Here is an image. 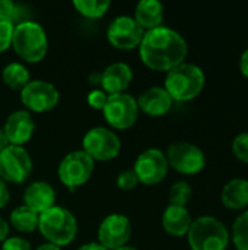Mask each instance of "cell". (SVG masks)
<instances>
[{
    "label": "cell",
    "mask_w": 248,
    "mask_h": 250,
    "mask_svg": "<svg viewBox=\"0 0 248 250\" xmlns=\"http://www.w3.org/2000/svg\"><path fill=\"white\" fill-rule=\"evenodd\" d=\"M189 45L184 37L172 28L159 26L146 31L139 45L143 64L155 72H170L186 62Z\"/></svg>",
    "instance_id": "obj_1"
},
{
    "label": "cell",
    "mask_w": 248,
    "mask_h": 250,
    "mask_svg": "<svg viewBox=\"0 0 248 250\" xmlns=\"http://www.w3.org/2000/svg\"><path fill=\"white\" fill-rule=\"evenodd\" d=\"M206 83V76L202 67L194 63H181L165 76V91L172 101L187 103L197 98Z\"/></svg>",
    "instance_id": "obj_2"
},
{
    "label": "cell",
    "mask_w": 248,
    "mask_h": 250,
    "mask_svg": "<svg viewBox=\"0 0 248 250\" xmlns=\"http://www.w3.org/2000/svg\"><path fill=\"white\" fill-rule=\"evenodd\" d=\"M38 230L47 243L63 248L75 240L77 234V221L67 208L54 205L48 211L39 214Z\"/></svg>",
    "instance_id": "obj_3"
},
{
    "label": "cell",
    "mask_w": 248,
    "mask_h": 250,
    "mask_svg": "<svg viewBox=\"0 0 248 250\" xmlns=\"http://www.w3.org/2000/svg\"><path fill=\"white\" fill-rule=\"evenodd\" d=\"M10 47L26 63H39L48 51L45 29L35 21H25L13 28Z\"/></svg>",
    "instance_id": "obj_4"
},
{
    "label": "cell",
    "mask_w": 248,
    "mask_h": 250,
    "mask_svg": "<svg viewBox=\"0 0 248 250\" xmlns=\"http://www.w3.org/2000/svg\"><path fill=\"white\" fill-rule=\"evenodd\" d=\"M187 240L191 250H227L229 245V231L218 218L203 215L193 220Z\"/></svg>",
    "instance_id": "obj_5"
},
{
    "label": "cell",
    "mask_w": 248,
    "mask_h": 250,
    "mask_svg": "<svg viewBox=\"0 0 248 250\" xmlns=\"http://www.w3.org/2000/svg\"><path fill=\"white\" fill-rule=\"evenodd\" d=\"M82 146V151L94 161H111L118 157L121 151V141L114 130L96 126L85 133Z\"/></svg>",
    "instance_id": "obj_6"
},
{
    "label": "cell",
    "mask_w": 248,
    "mask_h": 250,
    "mask_svg": "<svg viewBox=\"0 0 248 250\" xmlns=\"http://www.w3.org/2000/svg\"><path fill=\"white\" fill-rule=\"evenodd\" d=\"M34 163L25 146L9 145L0 152V179L4 183L20 185L32 173Z\"/></svg>",
    "instance_id": "obj_7"
},
{
    "label": "cell",
    "mask_w": 248,
    "mask_h": 250,
    "mask_svg": "<svg viewBox=\"0 0 248 250\" xmlns=\"http://www.w3.org/2000/svg\"><path fill=\"white\" fill-rule=\"evenodd\" d=\"M95 161L82 149L69 152L58 164V180L69 189H76L85 185L94 174Z\"/></svg>",
    "instance_id": "obj_8"
},
{
    "label": "cell",
    "mask_w": 248,
    "mask_h": 250,
    "mask_svg": "<svg viewBox=\"0 0 248 250\" xmlns=\"http://www.w3.org/2000/svg\"><path fill=\"white\" fill-rule=\"evenodd\" d=\"M139 107L136 98L130 94H114L108 95L107 104L102 108L105 122L118 130H127L133 127L139 119Z\"/></svg>",
    "instance_id": "obj_9"
},
{
    "label": "cell",
    "mask_w": 248,
    "mask_h": 250,
    "mask_svg": "<svg viewBox=\"0 0 248 250\" xmlns=\"http://www.w3.org/2000/svg\"><path fill=\"white\" fill-rule=\"evenodd\" d=\"M168 166L180 174L193 176L200 173L206 166L205 152L190 142H174L165 152Z\"/></svg>",
    "instance_id": "obj_10"
},
{
    "label": "cell",
    "mask_w": 248,
    "mask_h": 250,
    "mask_svg": "<svg viewBox=\"0 0 248 250\" xmlns=\"http://www.w3.org/2000/svg\"><path fill=\"white\" fill-rule=\"evenodd\" d=\"M20 103L26 111L47 113L51 111L60 101V92L51 82L35 79L20 91Z\"/></svg>",
    "instance_id": "obj_11"
},
{
    "label": "cell",
    "mask_w": 248,
    "mask_h": 250,
    "mask_svg": "<svg viewBox=\"0 0 248 250\" xmlns=\"http://www.w3.org/2000/svg\"><path fill=\"white\" fill-rule=\"evenodd\" d=\"M168 161L165 152L158 148H149L137 155L133 171L139 180L146 186H153L161 183L168 173Z\"/></svg>",
    "instance_id": "obj_12"
},
{
    "label": "cell",
    "mask_w": 248,
    "mask_h": 250,
    "mask_svg": "<svg viewBox=\"0 0 248 250\" xmlns=\"http://www.w3.org/2000/svg\"><path fill=\"white\" fill-rule=\"evenodd\" d=\"M145 31L134 21L133 16L121 15L111 21L107 28V40L117 50H134L139 48Z\"/></svg>",
    "instance_id": "obj_13"
},
{
    "label": "cell",
    "mask_w": 248,
    "mask_h": 250,
    "mask_svg": "<svg viewBox=\"0 0 248 250\" xmlns=\"http://www.w3.org/2000/svg\"><path fill=\"white\" fill-rule=\"evenodd\" d=\"M132 221L123 214L107 215L98 227V242L105 250H117L127 246L132 237Z\"/></svg>",
    "instance_id": "obj_14"
},
{
    "label": "cell",
    "mask_w": 248,
    "mask_h": 250,
    "mask_svg": "<svg viewBox=\"0 0 248 250\" xmlns=\"http://www.w3.org/2000/svg\"><path fill=\"white\" fill-rule=\"evenodd\" d=\"M9 145L23 146L28 144L35 133V120L26 110H16L10 113L1 127Z\"/></svg>",
    "instance_id": "obj_15"
},
{
    "label": "cell",
    "mask_w": 248,
    "mask_h": 250,
    "mask_svg": "<svg viewBox=\"0 0 248 250\" xmlns=\"http://www.w3.org/2000/svg\"><path fill=\"white\" fill-rule=\"evenodd\" d=\"M133 81V69L124 62H115L101 72V89L108 94H123Z\"/></svg>",
    "instance_id": "obj_16"
},
{
    "label": "cell",
    "mask_w": 248,
    "mask_h": 250,
    "mask_svg": "<svg viewBox=\"0 0 248 250\" xmlns=\"http://www.w3.org/2000/svg\"><path fill=\"white\" fill-rule=\"evenodd\" d=\"M139 111L151 117L165 116L172 108V98L162 86H152L136 98Z\"/></svg>",
    "instance_id": "obj_17"
},
{
    "label": "cell",
    "mask_w": 248,
    "mask_h": 250,
    "mask_svg": "<svg viewBox=\"0 0 248 250\" xmlns=\"http://www.w3.org/2000/svg\"><path fill=\"white\" fill-rule=\"evenodd\" d=\"M23 205L31 208L38 215L56 205L54 188L42 180L31 183L23 192Z\"/></svg>",
    "instance_id": "obj_18"
},
{
    "label": "cell",
    "mask_w": 248,
    "mask_h": 250,
    "mask_svg": "<svg viewBox=\"0 0 248 250\" xmlns=\"http://www.w3.org/2000/svg\"><path fill=\"white\" fill-rule=\"evenodd\" d=\"M193 218L186 207L168 205L162 214V227L172 237L187 236L191 227Z\"/></svg>",
    "instance_id": "obj_19"
},
{
    "label": "cell",
    "mask_w": 248,
    "mask_h": 250,
    "mask_svg": "<svg viewBox=\"0 0 248 250\" xmlns=\"http://www.w3.org/2000/svg\"><path fill=\"white\" fill-rule=\"evenodd\" d=\"M165 16L164 4L158 0H142L136 4L134 9V21L140 25V28L146 32L155 28L162 26Z\"/></svg>",
    "instance_id": "obj_20"
},
{
    "label": "cell",
    "mask_w": 248,
    "mask_h": 250,
    "mask_svg": "<svg viewBox=\"0 0 248 250\" xmlns=\"http://www.w3.org/2000/svg\"><path fill=\"white\" fill-rule=\"evenodd\" d=\"M221 201L225 208L232 211H243L248 207V180L232 179L229 180L221 193Z\"/></svg>",
    "instance_id": "obj_21"
},
{
    "label": "cell",
    "mask_w": 248,
    "mask_h": 250,
    "mask_svg": "<svg viewBox=\"0 0 248 250\" xmlns=\"http://www.w3.org/2000/svg\"><path fill=\"white\" fill-rule=\"evenodd\" d=\"M1 78L7 88L13 91H19V92L31 82V75H29L28 67L18 62H12L6 64L1 72Z\"/></svg>",
    "instance_id": "obj_22"
},
{
    "label": "cell",
    "mask_w": 248,
    "mask_h": 250,
    "mask_svg": "<svg viewBox=\"0 0 248 250\" xmlns=\"http://www.w3.org/2000/svg\"><path fill=\"white\" fill-rule=\"evenodd\" d=\"M38 218L39 215L37 212L25 205H20L10 212L9 226L19 233H32L38 230Z\"/></svg>",
    "instance_id": "obj_23"
},
{
    "label": "cell",
    "mask_w": 248,
    "mask_h": 250,
    "mask_svg": "<svg viewBox=\"0 0 248 250\" xmlns=\"http://www.w3.org/2000/svg\"><path fill=\"white\" fill-rule=\"evenodd\" d=\"M73 6L82 16L88 19H99L108 12L111 1L110 0H75Z\"/></svg>",
    "instance_id": "obj_24"
},
{
    "label": "cell",
    "mask_w": 248,
    "mask_h": 250,
    "mask_svg": "<svg viewBox=\"0 0 248 250\" xmlns=\"http://www.w3.org/2000/svg\"><path fill=\"white\" fill-rule=\"evenodd\" d=\"M0 16L7 19L13 26L29 21L31 13L28 12V6L12 1V0H0Z\"/></svg>",
    "instance_id": "obj_25"
},
{
    "label": "cell",
    "mask_w": 248,
    "mask_h": 250,
    "mask_svg": "<svg viewBox=\"0 0 248 250\" xmlns=\"http://www.w3.org/2000/svg\"><path fill=\"white\" fill-rule=\"evenodd\" d=\"M231 239L237 250H248V209L235 218L231 230Z\"/></svg>",
    "instance_id": "obj_26"
},
{
    "label": "cell",
    "mask_w": 248,
    "mask_h": 250,
    "mask_svg": "<svg viewBox=\"0 0 248 250\" xmlns=\"http://www.w3.org/2000/svg\"><path fill=\"white\" fill-rule=\"evenodd\" d=\"M191 186L187 182H177L171 186L170 190V205L175 207H186L191 198Z\"/></svg>",
    "instance_id": "obj_27"
},
{
    "label": "cell",
    "mask_w": 248,
    "mask_h": 250,
    "mask_svg": "<svg viewBox=\"0 0 248 250\" xmlns=\"http://www.w3.org/2000/svg\"><path fill=\"white\" fill-rule=\"evenodd\" d=\"M232 152L241 163L248 164V132H243L232 141Z\"/></svg>",
    "instance_id": "obj_28"
},
{
    "label": "cell",
    "mask_w": 248,
    "mask_h": 250,
    "mask_svg": "<svg viewBox=\"0 0 248 250\" xmlns=\"http://www.w3.org/2000/svg\"><path fill=\"white\" fill-rule=\"evenodd\" d=\"M13 25L0 16V53H4L6 50L10 48L12 44V35H13Z\"/></svg>",
    "instance_id": "obj_29"
},
{
    "label": "cell",
    "mask_w": 248,
    "mask_h": 250,
    "mask_svg": "<svg viewBox=\"0 0 248 250\" xmlns=\"http://www.w3.org/2000/svg\"><path fill=\"white\" fill-rule=\"evenodd\" d=\"M139 185V180L133 170H124L117 176V188L121 190H133Z\"/></svg>",
    "instance_id": "obj_30"
},
{
    "label": "cell",
    "mask_w": 248,
    "mask_h": 250,
    "mask_svg": "<svg viewBox=\"0 0 248 250\" xmlns=\"http://www.w3.org/2000/svg\"><path fill=\"white\" fill-rule=\"evenodd\" d=\"M107 100H108V94H105L102 89H98V88H94V89L88 94V104H89V107L94 108V110L102 111V108H104L105 104H107Z\"/></svg>",
    "instance_id": "obj_31"
},
{
    "label": "cell",
    "mask_w": 248,
    "mask_h": 250,
    "mask_svg": "<svg viewBox=\"0 0 248 250\" xmlns=\"http://www.w3.org/2000/svg\"><path fill=\"white\" fill-rule=\"evenodd\" d=\"M1 250H32V246L20 236H9L1 243Z\"/></svg>",
    "instance_id": "obj_32"
},
{
    "label": "cell",
    "mask_w": 248,
    "mask_h": 250,
    "mask_svg": "<svg viewBox=\"0 0 248 250\" xmlns=\"http://www.w3.org/2000/svg\"><path fill=\"white\" fill-rule=\"evenodd\" d=\"M9 199H10V192H9L7 183H4L0 179V209L4 208L9 204Z\"/></svg>",
    "instance_id": "obj_33"
},
{
    "label": "cell",
    "mask_w": 248,
    "mask_h": 250,
    "mask_svg": "<svg viewBox=\"0 0 248 250\" xmlns=\"http://www.w3.org/2000/svg\"><path fill=\"white\" fill-rule=\"evenodd\" d=\"M9 233H10V226L9 223L0 217V243H3L7 237H9Z\"/></svg>",
    "instance_id": "obj_34"
},
{
    "label": "cell",
    "mask_w": 248,
    "mask_h": 250,
    "mask_svg": "<svg viewBox=\"0 0 248 250\" xmlns=\"http://www.w3.org/2000/svg\"><path fill=\"white\" fill-rule=\"evenodd\" d=\"M240 70H241V73L248 79V48L241 54V59H240Z\"/></svg>",
    "instance_id": "obj_35"
},
{
    "label": "cell",
    "mask_w": 248,
    "mask_h": 250,
    "mask_svg": "<svg viewBox=\"0 0 248 250\" xmlns=\"http://www.w3.org/2000/svg\"><path fill=\"white\" fill-rule=\"evenodd\" d=\"M77 250H105L99 243H95V242H91V243H86L83 246H80Z\"/></svg>",
    "instance_id": "obj_36"
},
{
    "label": "cell",
    "mask_w": 248,
    "mask_h": 250,
    "mask_svg": "<svg viewBox=\"0 0 248 250\" xmlns=\"http://www.w3.org/2000/svg\"><path fill=\"white\" fill-rule=\"evenodd\" d=\"M89 83L94 85V86L101 85V73H91V76H89Z\"/></svg>",
    "instance_id": "obj_37"
},
{
    "label": "cell",
    "mask_w": 248,
    "mask_h": 250,
    "mask_svg": "<svg viewBox=\"0 0 248 250\" xmlns=\"http://www.w3.org/2000/svg\"><path fill=\"white\" fill-rule=\"evenodd\" d=\"M6 146H9V142H7V138H6L3 129L0 127V152H1Z\"/></svg>",
    "instance_id": "obj_38"
},
{
    "label": "cell",
    "mask_w": 248,
    "mask_h": 250,
    "mask_svg": "<svg viewBox=\"0 0 248 250\" xmlns=\"http://www.w3.org/2000/svg\"><path fill=\"white\" fill-rule=\"evenodd\" d=\"M37 250H61V248H57L54 245H50V243H44L41 246H38Z\"/></svg>",
    "instance_id": "obj_39"
},
{
    "label": "cell",
    "mask_w": 248,
    "mask_h": 250,
    "mask_svg": "<svg viewBox=\"0 0 248 250\" xmlns=\"http://www.w3.org/2000/svg\"><path fill=\"white\" fill-rule=\"evenodd\" d=\"M117 250H137L136 248H132V246H123V248H120V249Z\"/></svg>",
    "instance_id": "obj_40"
}]
</instances>
